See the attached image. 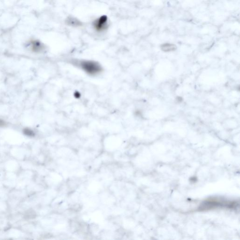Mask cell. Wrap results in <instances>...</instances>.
Here are the masks:
<instances>
[{"instance_id": "obj_5", "label": "cell", "mask_w": 240, "mask_h": 240, "mask_svg": "<svg viewBox=\"0 0 240 240\" xmlns=\"http://www.w3.org/2000/svg\"><path fill=\"white\" fill-rule=\"evenodd\" d=\"M68 23H69V25H72L73 26H76V25L78 26L79 25H80V22H79L77 20L73 18H69L68 19Z\"/></svg>"}, {"instance_id": "obj_7", "label": "cell", "mask_w": 240, "mask_h": 240, "mask_svg": "<svg viewBox=\"0 0 240 240\" xmlns=\"http://www.w3.org/2000/svg\"><path fill=\"white\" fill-rule=\"evenodd\" d=\"M5 122H4L3 120H0V126L5 125Z\"/></svg>"}, {"instance_id": "obj_6", "label": "cell", "mask_w": 240, "mask_h": 240, "mask_svg": "<svg viewBox=\"0 0 240 240\" xmlns=\"http://www.w3.org/2000/svg\"><path fill=\"white\" fill-rule=\"evenodd\" d=\"M23 132L25 135L29 137H33L34 136V133L30 128H25L24 129Z\"/></svg>"}, {"instance_id": "obj_3", "label": "cell", "mask_w": 240, "mask_h": 240, "mask_svg": "<svg viewBox=\"0 0 240 240\" xmlns=\"http://www.w3.org/2000/svg\"><path fill=\"white\" fill-rule=\"evenodd\" d=\"M31 48L33 52H40L43 50L44 47L40 42L38 41H33L31 43Z\"/></svg>"}, {"instance_id": "obj_2", "label": "cell", "mask_w": 240, "mask_h": 240, "mask_svg": "<svg viewBox=\"0 0 240 240\" xmlns=\"http://www.w3.org/2000/svg\"><path fill=\"white\" fill-rule=\"evenodd\" d=\"M93 27L98 32H103L107 29L108 27V17L102 16L97 19L93 23Z\"/></svg>"}, {"instance_id": "obj_1", "label": "cell", "mask_w": 240, "mask_h": 240, "mask_svg": "<svg viewBox=\"0 0 240 240\" xmlns=\"http://www.w3.org/2000/svg\"><path fill=\"white\" fill-rule=\"evenodd\" d=\"M73 64L79 67L87 74L97 76L101 73L103 69L99 62L91 60H73Z\"/></svg>"}, {"instance_id": "obj_4", "label": "cell", "mask_w": 240, "mask_h": 240, "mask_svg": "<svg viewBox=\"0 0 240 240\" xmlns=\"http://www.w3.org/2000/svg\"><path fill=\"white\" fill-rule=\"evenodd\" d=\"M161 48L164 52H171L176 50V46L174 44L166 43L162 45Z\"/></svg>"}]
</instances>
